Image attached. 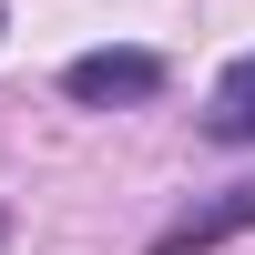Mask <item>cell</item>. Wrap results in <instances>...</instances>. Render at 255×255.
<instances>
[{
  "label": "cell",
  "mask_w": 255,
  "mask_h": 255,
  "mask_svg": "<svg viewBox=\"0 0 255 255\" xmlns=\"http://www.w3.org/2000/svg\"><path fill=\"white\" fill-rule=\"evenodd\" d=\"M61 92L72 102H92V113H113V102H153L163 92V51H72L61 61Z\"/></svg>",
  "instance_id": "obj_1"
},
{
  "label": "cell",
  "mask_w": 255,
  "mask_h": 255,
  "mask_svg": "<svg viewBox=\"0 0 255 255\" xmlns=\"http://www.w3.org/2000/svg\"><path fill=\"white\" fill-rule=\"evenodd\" d=\"M255 235V184H235V194H215V204H194V215H174L143 255H215V245H235Z\"/></svg>",
  "instance_id": "obj_2"
},
{
  "label": "cell",
  "mask_w": 255,
  "mask_h": 255,
  "mask_svg": "<svg viewBox=\"0 0 255 255\" xmlns=\"http://www.w3.org/2000/svg\"><path fill=\"white\" fill-rule=\"evenodd\" d=\"M204 133H215V143H255V51L225 61L215 102H204Z\"/></svg>",
  "instance_id": "obj_3"
},
{
  "label": "cell",
  "mask_w": 255,
  "mask_h": 255,
  "mask_svg": "<svg viewBox=\"0 0 255 255\" xmlns=\"http://www.w3.org/2000/svg\"><path fill=\"white\" fill-rule=\"evenodd\" d=\"M0 225H10V215H0Z\"/></svg>",
  "instance_id": "obj_4"
}]
</instances>
